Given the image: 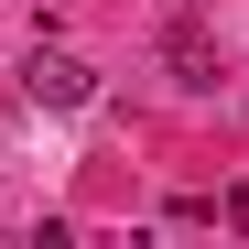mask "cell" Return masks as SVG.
I'll return each instance as SVG.
<instances>
[{"instance_id":"6da1fadb","label":"cell","mask_w":249,"mask_h":249,"mask_svg":"<svg viewBox=\"0 0 249 249\" xmlns=\"http://www.w3.org/2000/svg\"><path fill=\"white\" fill-rule=\"evenodd\" d=\"M22 98H33V108H87L98 76L76 65V54H54V44H33V54H22Z\"/></svg>"},{"instance_id":"7a4b0ae2","label":"cell","mask_w":249,"mask_h":249,"mask_svg":"<svg viewBox=\"0 0 249 249\" xmlns=\"http://www.w3.org/2000/svg\"><path fill=\"white\" fill-rule=\"evenodd\" d=\"M162 65H174L184 87H217V44H206V22H174V33H162Z\"/></svg>"},{"instance_id":"3957f363","label":"cell","mask_w":249,"mask_h":249,"mask_svg":"<svg viewBox=\"0 0 249 249\" xmlns=\"http://www.w3.org/2000/svg\"><path fill=\"white\" fill-rule=\"evenodd\" d=\"M228 228H249V184H238V195H228Z\"/></svg>"}]
</instances>
